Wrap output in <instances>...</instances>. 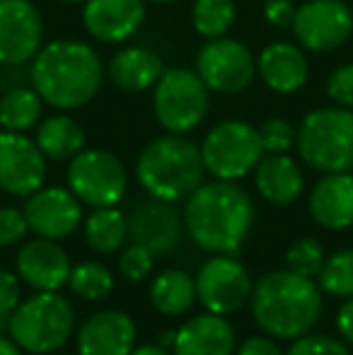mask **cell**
Here are the masks:
<instances>
[{"instance_id": "cell-45", "label": "cell", "mask_w": 353, "mask_h": 355, "mask_svg": "<svg viewBox=\"0 0 353 355\" xmlns=\"http://www.w3.org/2000/svg\"><path fill=\"white\" fill-rule=\"evenodd\" d=\"M146 3H155V5H170V3H177V0H146Z\"/></svg>"}, {"instance_id": "cell-32", "label": "cell", "mask_w": 353, "mask_h": 355, "mask_svg": "<svg viewBox=\"0 0 353 355\" xmlns=\"http://www.w3.org/2000/svg\"><path fill=\"white\" fill-rule=\"evenodd\" d=\"M325 249L315 237H300L288 247L286 252V268L298 276L315 278L325 263Z\"/></svg>"}, {"instance_id": "cell-20", "label": "cell", "mask_w": 353, "mask_h": 355, "mask_svg": "<svg viewBox=\"0 0 353 355\" xmlns=\"http://www.w3.org/2000/svg\"><path fill=\"white\" fill-rule=\"evenodd\" d=\"M257 75L268 89L293 94L302 89L310 78V63L302 46L291 42H271L257 56Z\"/></svg>"}, {"instance_id": "cell-36", "label": "cell", "mask_w": 353, "mask_h": 355, "mask_svg": "<svg viewBox=\"0 0 353 355\" xmlns=\"http://www.w3.org/2000/svg\"><path fill=\"white\" fill-rule=\"evenodd\" d=\"M325 89L336 107L353 109V63H344L336 71H332Z\"/></svg>"}, {"instance_id": "cell-18", "label": "cell", "mask_w": 353, "mask_h": 355, "mask_svg": "<svg viewBox=\"0 0 353 355\" xmlns=\"http://www.w3.org/2000/svg\"><path fill=\"white\" fill-rule=\"evenodd\" d=\"M146 22V0H85L83 24L104 44L128 42Z\"/></svg>"}, {"instance_id": "cell-33", "label": "cell", "mask_w": 353, "mask_h": 355, "mask_svg": "<svg viewBox=\"0 0 353 355\" xmlns=\"http://www.w3.org/2000/svg\"><path fill=\"white\" fill-rule=\"evenodd\" d=\"M257 131H259V141L264 153H291L295 148L298 128H293V123L286 121V119H266Z\"/></svg>"}, {"instance_id": "cell-2", "label": "cell", "mask_w": 353, "mask_h": 355, "mask_svg": "<svg viewBox=\"0 0 353 355\" xmlns=\"http://www.w3.org/2000/svg\"><path fill=\"white\" fill-rule=\"evenodd\" d=\"M184 230L211 254H235L255 225V203L235 182L201 184L184 206Z\"/></svg>"}, {"instance_id": "cell-23", "label": "cell", "mask_w": 353, "mask_h": 355, "mask_svg": "<svg viewBox=\"0 0 353 355\" xmlns=\"http://www.w3.org/2000/svg\"><path fill=\"white\" fill-rule=\"evenodd\" d=\"M255 184L259 196L271 206H288L298 201L305 189V177L288 153H264L255 167Z\"/></svg>"}, {"instance_id": "cell-7", "label": "cell", "mask_w": 353, "mask_h": 355, "mask_svg": "<svg viewBox=\"0 0 353 355\" xmlns=\"http://www.w3.org/2000/svg\"><path fill=\"white\" fill-rule=\"evenodd\" d=\"M208 92L196 71L189 68H165L153 87V112L167 133L196 131L208 114Z\"/></svg>"}, {"instance_id": "cell-40", "label": "cell", "mask_w": 353, "mask_h": 355, "mask_svg": "<svg viewBox=\"0 0 353 355\" xmlns=\"http://www.w3.org/2000/svg\"><path fill=\"white\" fill-rule=\"evenodd\" d=\"M237 355H286V353L273 341V336L266 334V336H250L247 341H242L240 348H237Z\"/></svg>"}, {"instance_id": "cell-8", "label": "cell", "mask_w": 353, "mask_h": 355, "mask_svg": "<svg viewBox=\"0 0 353 355\" xmlns=\"http://www.w3.org/2000/svg\"><path fill=\"white\" fill-rule=\"evenodd\" d=\"M198 148H201L206 172L225 182L245 179L264 157L259 131L242 119H225L216 123Z\"/></svg>"}, {"instance_id": "cell-12", "label": "cell", "mask_w": 353, "mask_h": 355, "mask_svg": "<svg viewBox=\"0 0 353 355\" xmlns=\"http://www.w3.org/2000/svg\"><path fill=\"white\" fill-rule=\"evenodd\" d=\"M196 300L206 312L227 314L237 312L252 297V283L247 268L230 254H216L196 273Z\"/></svg>"}, {"instance_id": "cell-5", "label": "cell", "mask_w": 353, "mask_h": 355, "mask_svg": "<svg viewBox=\"0 0 353 355\" xmlns=\"http://www.w3.org/2000/svg\"><path fill=\"white\" fill-rule=\"evenodd\" d=\"M76 309L58 293H37L17 304L8 319V334L24 353L49 355L71 341Z\"/></svg>"}, {"instance_id": "cell-10", "label": "cell", "mask_w": 353, "mask_h": 355, "mask_svg": "<svg viewBox=\"0 0 353 355\" xmlns=\"http://www.w3.org/2000/svg\"><path fill=\"white\" fill-rule=\"evenodd\" d=\"M196 73L211 92L237 94L255 80L257 58L250 46L237 39H208L196 53Z\"/></svg>"}, {"instance_id": "cell-27", "label": "cell", "mask_w": 353, "mask_h": 355, "mask_svg": "<svg viewBox=\"0 0 353 355\" xmlns=\"http://www.w3.org/2000/svg\"><path fill=\"white\" fill-rule=\"evenodd\" d=\"M44 114V99L32 85H15L5 89L0 97V128L3 131L27 133L29 128H37Z\"/></svg>"}, {"instance_id": "cell-4", "label": "cell", "mask_w": 353, "mask_h": 355, "mask_svg": "<svg viewBox=\"0 0 353 355\" xmlns=\"http://www.w3.org/2000/svg\"><path fill=\"white\" fill-rule=\"evenodd\" d=\"M136 177L153 198L177 203L189 198L206 177L201 148L182 133L153 138L136 159Z\"/></svg>"}, {"instance_id": "cell-44", "label": "cell", "mask_w": 353, "mask_h": 355, "mask_svg": "<svg viewBox=\"0 0 353 355\" xmlns=\"http://www.w3.org/2000/svg\"><path fill=\"white\" fill-rule=\"evenodd\" d=\"M175 338H177V331H165L157 341H160V346H165L172 351V348H175Z\"/></svg>"}, {"instance_id": "cell-16", "label": "cell", "mask_w": 353, "mask_h": 355, "mask_svg": "<svg viewBox=\"0 0 353 355\" xmlns=\"http://www.w3.org/2000/svg\"><path fill=\"white\" fill-rule=\"evenodd\" d=\"M128 239L150 249L155 257L172 254L182 244L184 218L170 201L162 198H143L126 215Z\"/></svg>"}, {"instance_id": "cell-48", "label": "cell", "mask_w": 353, "mask_h": 355, "mask_svg": "<svg viewBox=\"0 0 353 355\" xmlns=\"http://www.w3.org/2000/svg\"><path fill=\"white\" fill-rule=\"evenodd\" d=\"M351 12H353V5H351Z\"/></svg>"}, {"instance_id": "cell-26", "label": "cell", "mask_w": 353, "mask_h": 355, "mask_svg": "<svg viewBox=\"0 0 353 355\" xmlns=\"http://www.w3.org/2000/svg\"><path fill=\"white\" fill-rule=\"evenodd\" d=\"M196 302V281L182 268H165L150 283V304L165 317H182Z\"/></svg>"}, {"instance_id": "cell-46", "label": "cell", "mask_w": 353, "mask_h": 355, "mask_svg": "<svg viewBox=\"0 0 353 355\" xmlns=\"http://www.w3.org/2000/svg\"><path fill=\"white\" fill-rule=\"evenodd\" d=\"M61 3H66V5H80V3H85V0H61Z\"/></svg>"}, {"instance_id": "cell-19", "label": "cell", "mask_w": 353, "mask_h": 355, "mask_svg": "<svg viewBox=\"0 0 353 355\" xmlns=\"http://www.w3.org/2000/svg\"><path fill=\"white\" fill-rule=\"evenodd\" d=\"M76 346L80 355H128L136 346V324L119 309L94 312L78 329Z\"/></svg>"}, {"instance_id": "cell-25", "label": "cell", "mask_w": 353, "mask_h": 355, "mask_svg": "<svg viewBox=\"0 0 353 355\" xmlns=\"http://www.w3.org/2000/svg\"><path fill=\"white\" fill-rule=\"evenodd\" d=\"M37 141L39 150L44 153L46 159L53 162H63V159H71L85 148V128L71 116V114L61 112L46 116L37 123Z\"/></svg>"}, {"instance_id": "cell-1", "label": "cell", "mask_w": 353, "mask_h": 355, "mask_svg": "<svg viewBox=\"0 0 353 355\" xmlns=\"http://www.w3.org/2000/svg\"><path fill=\"white\" fill-rule=\"evenodd\" d=\"M29 83L44 104L71 112L97 97L104 83V66L89 44L80 39H56L44 44L29 61Z\"/></svg>"}, {"instance_id": "cell-17", "label": "cell", "mask_w": 353, "mask_h": 355, "mask_svg": "<svg viewBox=\"0 0 353 355\" xmlns=\"http://www.w3.org/2000/svg\"><path fill=\"white\" fill-rule=\"evenodd\" d=\"M71 259L53 239L37 237L17 252V276L37 293H58L71 278Z\"/></svg>"}, {"instance_id": "cell-28", "label": "cell", "mask_w": 353, "mask_h": 355, "mask_svg": "<svg viewBox=\"0 0 353 355\" xmlns=\"http://www.w3.org/2000/svg\"><path fill=\"white\" fill-rule=\"evenodd\" d=\"M85 242L89 249L97 254H114L123 247L128 239V223L126 215L119 211L117 206L107 208H92V213L85 218L83 225Z\"/></svg>"}, {"instance_id": "cell-9", "label": "cell", "mask_w": 353, "mask_h": 355, "mask_svg": "<svg viewBox=\"0 0 353 355\" xmlns=\"http://www.w3.org/2000/svg\"><path fill=\"white\" fill-rule=\"evenodd\" d=\"M68 189L83 206L107 208L119 206L126 196L128 172L114 153L102 148H83L68 159Z\"/></svg>"}, {"instance_id": "cell-43", "label": "cell", "mask_w": 353, "mask_h": 355, "mask_svg": "<svg viewBox=\"0 0 353 355\" xmlns=\"http://www.w3.org/2000/svg\"><path fill=\"white\" fill-rule=\"evenodd\" d=\"M0 355H22V348H19L12 338L0 336Z\"/></svg>"}, {"instance_id": "cell-21", "label": "cell", "mask_w": 353, "mask_h": 355, "mask_svg": "<svg viewBox=\"0 0 353 355\" xmlns=\"http://www.w3.org/2000/svg\"><path fill=\"white\" fill-rule=\"evenodd\" d=\"M310 215L325 230H349L353 225V174L332 172L325 174L312 187Z\"/></svg>"}, {"instance_id": "cell-14", "label": "cell", "mask_w": 353, "mask_h": 355, "mask_svg": "<svg viewBox=\"0 0 353 355\" xmlns=\"http://www.w3.org/2000/svg\"><path fill=\"white\" fill-rule=\"evenodd\" d=\"M22 213L29 232L53 242L71 237L83 223V203L71 189L63 187H42L29 193Z\"/></svg>"}, {"instance_id": "cell-38", "label": "cell", "mask_w": 353, "mask_h": 355, "mask_svg": "<svg viewBox=\"0 0 353 355\" xmlns=\"http://www.w3.org/2000/svg\"><path fill=\"white\" fill-rule=\"evenodd\" d=\"M27 232V218H24V213L19 208H0V247H12V244L22 242Z\"/></svg>"}, {"instance_id": "cell-3", "label": "cell", "mask_w": 353, "mask_h": 355, "mask_svg": "<svg viewBox=\"0 0 353 355\" xmlns=\"http://www.w3.org/2000/svg\"><path fill=\"white\" fill-rule=\"evenodd\" d=\"M250 304L261 331L288 341L310 334L325 312L320 285L288 268L261 276L252 288Z\"/></svg>"}, {"instance_id": "cell-34", "label": "cell", "mask_w": 353, "mask_h": 355, "mask_svg": "<svg viewBox=\"0 0 353 355\" xmlns=\"http://www.w3.org/2000/svg\"><path fill=\"white\" fill-rule=\"evenodd\" d=\"M153 263H155V254L150 249L141 247V244L131 242L128 247L121 249V257H119V271L126 281L141 283L146 281L153 273Z\"/></svg>"}, {"instance_id": "cell-41", "label": "cell", "mask_w": 353, "mask_h": 355, "mask_svg": "<svg viewBox=\"0 0 353 355\" xmlns=\"http://www.w3.org/2000/svg\"><path fill=\"white\" fill-rule=\"evenodd\" d=\"M336 331L349 346H353V297L346 300L336 312Z\"/></svg>"}, {"instance_id": "cell-22", "label": "cell", "mask_w": 353, "mask_h": 355, "mask_svg": "<svg viewBox=\"0 0 353 355\" xmlns=\"http://www.w3.org/2000/svg\"><path fill=\"white\" fill-rule=\"evenodd\" d=\"M235 329L223 314H196L177 329L175 355H232Z\"/></svg>"}, {"instance_id": "cell-11", "label": "cell", "mask_w": 353, "mask_h": 355, "mask_svg": "<svg viewBox=\"0 0 353 355\" xmlns=\"http://www.w3.org/2000/svg\"><path fill=\"white\" fill-rule=\"evenodd\" d=\"M298 44L312 53L341 49L353 34V12L344 0H305L291 24Z\"/></svg>"}, {"instance_id": "cell-31", "label": "cell", "mask_w": 353, "mask_h": 355, "mask_svg": "<svg viewBox=\"0 0 353 355\" xmlns=\"http://www.w3.org/2000/svg\"><path fill=\"white\" fill-rule=\"evenodd\" d=\"M317 285L334 297H353V249H339L327 257L317 273Z\"/></svg>"}, {"instance_id": "cell-24", "label": "cell", "mask_w": 353, "mask_h": 355, "mask_svg": "<svg viewBox=\"0 0 353 355\" xmlns=\"http://www.w3.org/2000/svg\"><path fill=\"white\" fill-rule=\"evenodd\" d=\"M162 71H165L162 58L148 46L119 49L107 66V75L114 87L131 94L146 92V89L155 87Z\"/></svg>"}, {"instance_id": "cell-39", "label": "cell", "mask_w": 353, "mask_h": 355, "mask_svg": "<svg viewBox=\"0 0 353 355\" xmlns=\"http://www.w3.org/2000/svg\"><path fill=\"white\" fill-rule=\"evenodd\" d=\"M295 10L298 5L293 0H266L261 12H264L266 24H271L276 29H286L295 19Z\"/></svg>"}, {"instance_id": "cell-47", "label": "cell", "mask_w": 353, "mask_h": 355, "mask_svg": "<svg viewBox=\"0 0 353 355\" xmlns=\"http://www.w3.org/2000/svg\"><path fill=\"white\" fill-rule=\"evenodd\" d=\"M49 355H68V353H58V351H56V353H49Z\"/></svg>"}, {"instance_id": "cell-37", "label": "cell", "mask_w": 353, "mask_h": 355, "mask_svg": "<svg viewBox=\"0 0 353 355\" xmlns=\"http://www.w3.org/2000/svg\"><path fill=\"white\" fill-rule=\"evenodd\" d=\"M22 302V288H19V276L12 271L0 268V329H8L10 314Z\"/></svg>"}, {"instance_id": "cell-35", "label": "cell", "mask_w": 353, "mask_h": 355, "mask_svg": "<svg viewBox=\"0 0 353 355\" xmlns=\"http://www.w3.org/2000/svg\"><path fill=\"white\" fill-rule=\"evenodd\" d=\"M286 355H351L346 341H336L332 336L322 334H305L295 338Z\"/></svg>"}, {"instance_id": "cell-30", "label": "cell", "mask_w": 353, "mask_h": 355, "mask_svg": "<svg viewBox=\"0 0 353 355\" xmlns=\"http://www.w3.org/2000/svg\"><path fill=\"white\" fill-rule=\"evenodd\" d=\"M68 288L85 302H99L114 290V273L99 261H80L71 268Z\"/></svg>"}, {"instance_id": "cell-6", "label": "cell", "mask_w": 353, "mask_h": 355, "mask_svg": "<svg viewBox=\"0 0 353 355\" xmlns=\"http://www.w3.org/2000/svg\"><path fill=\"white\" fill-rule=\"evenodd\" d=\"M298 155L322 174L353 169V109L320 107L298 126Z\"/></svg>"}, {"instance_id": "cell-42", "label": "cell", "mask_w": 353, "mask_h": 355, "mask_svg": "<svg viewBox=\"0 0 353 355\" xmlns=\"http://www.w3.org/2000/svg\"><path fill=\"white\" fill-rule=\"evenodd\" d=\"M128 355H175L170 348L160 346V343H143V346H133Z\"/></svg>"}, {"instance_id": "cell-13", "label": "cell", "mask_w": 353, "mask_h": 355, "mask_svg": "<svg viewBox=\"0 0 353 355\" xmlns=\"http://www.w3.org/2000/svg\"><path fill=\"white\" fill-rule=\"evenodd\" d=\"M44 17L32 0H0V66H27L44 46Z\"/></svg>"}, {"instance_id": "cell-29", "label": "cell", "mask_w": 353, "mask_h": 355, "mask_svg": "<svg viewBox=\"0 0 353 355\" xmlns=\"http://www.w3.org/2000/svg\"><path fill=\"white\" fill-rule=\"evenodd\" d=\"M237 19L235 0H193L191 27L203 39L225 37Z\"/></svg>"}, {"instance_id": "cell-15", "label": "cell", "mask_w": 353, "mask_h": 355, "mask_svg": "<svg viewBox=\"0 0 353 355\" xmlns=\"http://www.w3.org/2000/svg\"><path fill=\"white\" fill-rule=\"evenodd\" d=\"M46 179V157L34 138L0 131V189L10 196L34 193Z\"/></svg>"}]
</instances>
